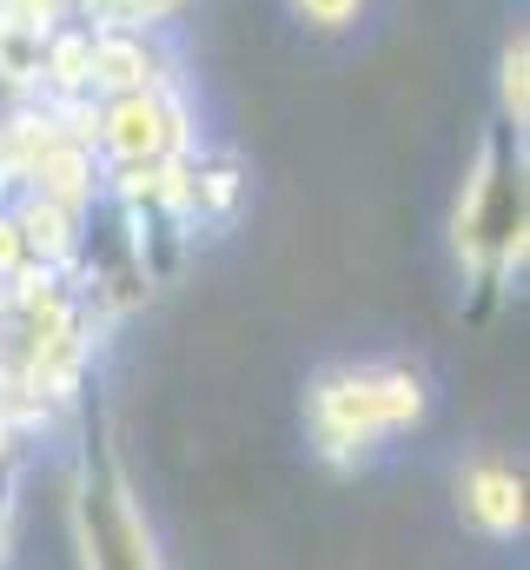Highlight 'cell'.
<instances>
[{
  "label": "cell",
  "mask_w": 530,
  "mask_h": 570,
  "mask_svg": "<svg viewBox=\"0 0 530 570\" xmlns=\"http://www.w3.org/2000/svg\"><path fill=\"white\" fill-rule=\"evenodd\" d=\"M524 246H530V186H524V134L511 127H484L471 146L458 206H451V253L458 273L478 292V318L511 292V279L524 273Z\"/></svg>",
  "instance_id": "obj_1"
},
{
  "label": "cell",
  "mask_w": 530,
  "mask_h": 570,
  "mask_svg": "<svg viewBox=\"0 0 530 570\" xmlns=\"http://www.w3.org/2000/svg\"><path fill=\"white\" fill-rule=\"evenodd\" d=\"M431 385L411 365H332L305 385V438L325 464H352L372 444L424 425Z\"/></svg>",
  "instance_id": "obj_2"
},
{
  "label": "cell",
  "mask_w": 530,
  "mask_h": 570,
  "mask_svg": "<svg viewBox=\"0 0 530 570\" xmlns=\"http://www.w3.org/2000/svg\"><path fill=\"white\" fill-rule=\"evenodd\" d=\"M73 551L80 570H166L159 564V544H153V524L132 498V478L120 464V444L114 425L94 419L87 444H80V464H73Z\"/></svg>",
  "instance_id": "obj_3"
},
{
  "label": "cell",
  "mask_w": 530,
  "mask_h": 570,
  "mask_svg": "<svg viewBox=\"0 0 530 570\" xmlns=\"http://www.w3.org/2000/svg\"><path fill=\"white\" fill-rule=\"evenodd\" d=\"M94 140L114 166H166L193 153V114L179 100L173 80L139 87V94H114L94 107Z\"/></svg>",
  "instance_id": "obj_4"
},
{
  "label": "cell",
  "mask_w": 530,
  "mask_h": 570,
  "mask_svg": "<svg viewBox=\"0 0 530 570\" xmlns=\"http://www.w3.org/2000/svg\"><path fill=\"white\" fill-rule=\"evenodd\" d=\"M458 511L471 531L511 544L524 538V471H511L504 458H471L458 471Z\"/></svg>",
  "instance_id": "obj_5"
},
{
  "label": "cell",
  "mask_w": 530,
  "mask_h": 570,
  "mask_svg": "<svg viewBox=\"0 0 530 570\" xmlns=\"http://www.w3.org/2000/svg\"><path fill=\"white\" fill-rule=\"evenodd\" d=\"M166 80V60L153 47V33H132V27H94V73H87V94H139V87H159Z\"/></svg>",
  "instance_id": "obj_6"
},
{
  "label": "cell",
  "mask_w": 530,
  "mask_h": 570,
  "mask_svg": "<svg viewBox=\"0 0 530 570\" xmlns=\"http://www.w3.org/2000/svg\"><path fill=\"white\" fill-rule=\"evenodd\" d=\"M13 233H20V253H27V266L67 273V266L80 259V213L53 206V199H40V193H27V199L13 206Z\"/></svg>",
  "instance_id": "obj_7"
},
{
  "label": "cell",
  "mask_w": 530,
  "mask_h": 570,
  "mask_svg": "<svg viewBox=\"0 0 530 570\" xmlns=\"http://www.w3.org/2000/svg\"><path fill=\"white\" fill-rule=\"evenodd\" d=\"M524 120H530V40L518 27L504 40V53H498V127L524 134Z\"/></svg>",
  "instance_id": "obj_8"
},
{
  "label": "cell",
  "mask_w": 530,
  "mask_h": 570,
  "mask_svg": "<svg viewBox=\"0 0 530 570\" xmlns=\"http://www.w3.org/2000/svg\"><path fill=\"white\" fill-rule=\"evenodd\" d=\"M186 0H94V20L87 27H132V33H153L159 20H173Z\"/></svg>",
  "instance_id": "obj_9"
},
{
  "label": "cell",
  "mask_w": 530,
  "mask_h": 570,
  "mask_svg": "<svg viewBox=\"0 0 530 570\" xmlns=\"http://www.w3.org/2000/svg\"><path fill=\"white\" fill-rule=\"evenodd\" d=\"M292 13H298L312 33H352L359 13H365V0H292Z\"/></svg>",
  "instance_id": "obj_10"
},
{
  "label": "cell",
  "mask_w": 530,
  "mask_h": 570,
  "mask_svg": "<svg viewBox=\"0 0 530 570\" xmlns=\"http://www.w3.org/2000/svg\"><path fill=\"white\" fill-rule=\"evenodd\" d=\"M0 13L20 20V27H33V33H53V27H67L73 0H0Z\"/></svg>",
  "instance_id": "obj_11"
},
{
  "label": "cell",
  "mask_w": 530,
  "mask_h": 570,
  "mask_svg": "<svg viewBox=\"0 0 530 570\" xmlns=\"http://www.w3.org/2000/svg\"><path fill=\"white\" fill-rule=\"evenodd\" d=\"M13 273H27V253H20V233H13V213L0 206V285L13 279Z\"/></svg>",
  "instance_id": "obj_12"
}]
</instances>
